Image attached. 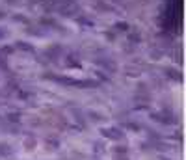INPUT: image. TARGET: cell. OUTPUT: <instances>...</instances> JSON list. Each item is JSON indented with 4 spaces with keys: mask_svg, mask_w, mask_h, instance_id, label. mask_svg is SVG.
Here are the masks:
<instances>
[{
    "mask_svg": "<svg viewBox=\"0 0 186 160\" xmlns=\"http://www.w3.org/2000/svg\"><path fill=\"white\" fill-rule=\"evenodd\" d=\"M0 17H2V13H0Z\"/></svg>",
    "mask_w": 186,
    "mask_h": 160,
    "instance_id": "5",
    "label": "cell"
},
{
    "mask_svg": "<svg viewBox=\"0 0 186 160\" xmlns=\"http://www.w3.org/2000/svg\"><path fill=\"white\" fill-rule=\"evenodd\" d=\"M19 47L24 48V50H32V47H30V45H24V43H19Z\"/></svg>",
    "mask_w": 186,
    "mask_h": 160,
    "instance_id": "3",
    "label": "cell"
},
{
    "mask_svg": "<svg viewBox=\"0 0 186 160\" xmlns=\"http://www.w3.org/2000/svg\"><path fill=\"white\" fill-rule=\"evenodd\" d=\"M0 153H2V155H9V153H11V149H9L6 144H2V145H0Z\"/></svg>",
    "mask_w": 186,
    "mask_h": 160,
    "instance_id": "2",
    "label": "cell"
},
{
    "mask_svg": "<svg viewBox=\"0 0 186 160\" xmlns=\"http://www.w3.org/2000/svg\"><path fill=\"white\" fill-rule=\"evenodd\" d=\"M102 136H106V138H112V140H119L123 134H121L119 130H116V129H104V130H102Z\"/></svg>",
    "mask_w": 186,
    "mask_h": 160,
    "instance_id": "1",
    "label": "cell"
},
{
    "mask_svg": "<svg viewBox=\"0 0 186 160\" xmlns=\"http://www.w3.org/2000/svg\"><path fill=\"white\" fill-rule=\"evenodd\" d=\"M117 28H121V30H127V22H117Z\"/></svg>",
    "mask_w": 186,
    "mask_h": 160,
    "instance_id": "4",
    "label": "cell"
}]
</instances>
